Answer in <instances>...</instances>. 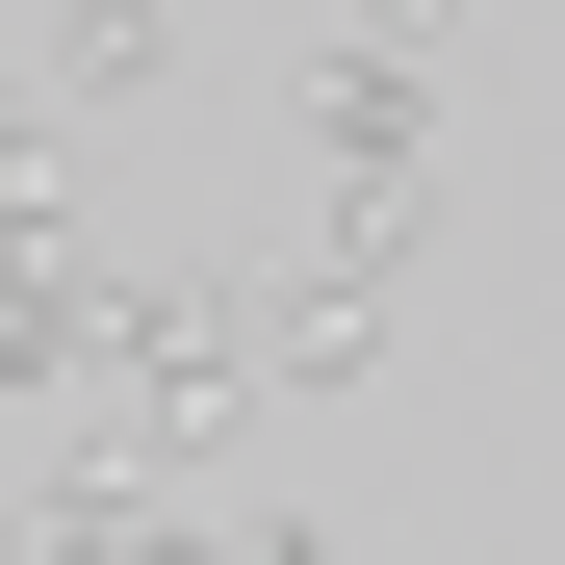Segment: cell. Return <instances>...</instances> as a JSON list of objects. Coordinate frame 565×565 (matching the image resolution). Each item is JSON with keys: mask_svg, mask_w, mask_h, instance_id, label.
<instances>
[{"mask_svg": "<svg viewBox=\"0 0 565 565\" xmlns=\"http://www.w3.org/2000/svg\"><path fill=\"white\" fill-rule=\"evenodd\" d=\"M232 565H309V540H282V514H232Z\"/></svg>", "mask_w": 565, "mask_h": 565, "instance_id": "cell-6", "label": "cell"}, {"mask_svg": "<svg viewBox=\"0 0 565 565\" xmlns=\"http://www.w3.org/2000/svg\"><path fill=\"white\" fill-rule=\"evenodd\" d=\"M52 104H77V129L180 104V0H52Z\"/></svg>", "mask_w": 565, "mask_h": 565, "instance_id": "cell-4", "label": "cell"}, {"mask_svg": "<svg viewBox=\"0 0 565 565\" xmlns=\"http://www.w3.org/2000/svg\"><path fill=\"white\" fill-rule=\"evenodd\" d=\"M232 412H257V282H129L104 412H77V437H129L154 489H180V462H232Z\"/></svg>", "mask_w": 565, "mask_h": 565, "instance_id": "cell-1", "label": "cell"}, {"mask_svg": "<svg viewBox=\"0 0 565 565\" xmlns=\"http://www.w3.org/2000/svg\"><path fill=\"white\" fill-rule=\"evenodd\" d=\"M334 26H386V52H437V26H462V0H334Z\"/></svg>", "mask_w": 565, "mask_h": 565, "instance_id": "cell-5", "label": "cell"}, {"mask_svg": "<svg viewBox=\"0 0 565 565\" xmlns=\"http://www.w3.org/2000/svg\"><path fill=\"white\" fill-rule=\"evenodd\" d=\"M257 386H282V412L386 386V232H334V257H282V282H257Z\"/></svg>", "mask_w": 565, "mask_h": 565, "instance_id": "cell-3", "label": "cell"}, {"mask_svg": "<svg viewBox=\"0 0 565 565\" xmlns=\"http://www.w3.org/2000/svg\"><path fill=\"white\" fill-rule=\"evenodd\" d=\"M282 129H309V180H334V232H412V206H437V52H386V26H334L309 77H282Z\"/></svg>", "mask_w": 565, "mask_h": 565, "instance_id": "cell-2", "label": "cell"}]
</instances>
